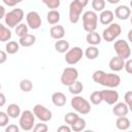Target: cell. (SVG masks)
Masks as SVG:
<instances>
[{
    "label": "cell",
    "instance_id": "681fc988",
    "mask_svg": "<svg viewBox=\"0 0 132 132\" xmlns=\"http://www.w3.org/2000/svg\"><path fill=\"white\" fill-rule=\"evenodd\" d=\"M128 106H129V110H130V111L132 112V103H131V104H129Z\"/></svg>",
    "mask_w": 132,
    "mask_h": 132
},
{
    "label": "cell",
    "instance_id": "816d5d0a",
    "mask_svg": "<svg viewBox=\"0 0 132 132\" xmlns=\"http://www.w3.org/2000/svg\"><path fill=\"white\" fill-rule=\"evenodd\" d=\"M130 6H131V8H132V0L130 1Z\"/></svg>",
    "mask_w": 132,
    "mask_h": 132
},
{
    "label": "cell",
    "instance_id": "d6a6232c",
    "mask_svg": "<svg viewBox=\"0 0 132 132\" xmlns=\"http://www.w3.org/2000/svg\"><path fill=\"white\" fill-rule=\"evenodd\" d=\"M14 29H15V34H16L19 37H23V36H25L26 34H28L29 26H28V25H25V24H23V23H21V24L18 25Z\"/></svg>",
    "mask_w": 132,
    "mask_h": 132
},
{
    "label": "cell",
    "instance_id": "277c9868",
    "mask_svg": "<svg viewBox=\"0 0 132 132\" xmlns=\"http://www.w3.org/2000/svg\"><path fill=\"white\" fill-rule=\"evenodd\" d=\"M24 19V11L22 8H13L8 11L4 18V23L8 28H15Z\"/></svg>",
    "mask_w": 132,
    "mask_h": 132
},
{
    "label": "cell",
    "instance_id": "d6986e66",
    "mask_svg": "<svg viewBox=\"0 0 132 132\" xmlns=\"http://www.w3.org/2000/svg\"><path fill=\"white\" fill-rule=\"evenodd\" d=\"M66 101H67V98H66V95L62 92H55L53 95H52V102L55 106H58V107H62L66 104Z\"/></svg>",
    "mask_w": 132,
    "mask_h": 132
},
{
    "label": "cell",
    "instance_id": "83f0119b",
    "mask_svg": "<svg viewBox=\"0 0 132 132\" xmlns=\"http://www.w3.org/2000/svg\"><path fill=\"white\" fill-rule=\"evenodd\" d=\"M68 90L72 95H79L84 90V85L79 80H75L72 85L68 87Z\"/></svg>",
    "mask_w": 132,
    "mask_h": 132
},
{
    "label": "cell",
    "instance_id": "f35d334b",
    "mask_svg": "<svg viewBox=\"0 0 132 132\" xmlns=\"http://www.w3.org/2000/svg\"><path fill=\"white\" fill-rule=\"evenodd\" d=\"M125 70L127 73L129 74H132V59H128L126 62H125Z\"/></svg>",
    "mask_w": 132,
    "mask_h": 132
},
{
    "label": "cell",
    "instance_id": "7a4b0ae2",
    "mask_svg": "<svg viewBox=\"0 0 132 132\" xmlns=\"http://www.w3.org/2000/svg\"><path fill=\"white\" fill-rule=\"evenodd\" d=\"M89 0H73L69 5V21L71 24H76L80 16L82 9L88 5Z\"/></svg>",
    "mask_w": 132,
    "mask_h": 132
},
{
    "label": "cell",
    "instance_id": "ee69618b",
    "mask_svg": "<svg viewBox=\"0 0 132 132\" xmlns=\"http://www.w3.org/2000/svg\"><path fill=\"white\" fill-rule=\"evenodd\" d=\"M7 60V52L0 51V64H4Z\"/></svg>",
    "mask_w": 132,
    "mask_h": 132
},
{
    "label": "cell",
    "instance_id": "7dc6e473",
    "mask_svg": "<svg viewBox=\"0 0 132 132\" xmlns=\"http://www.w3.org/2000/svg\"><path fill=\"white\" fill-rule=\"evenodd\" d=\"M127 37H128V40L132 43V29L131 30H129V32H128V35H127Z\"/></svg>",
    "mask_w": 132,
    "mask_h": 132
},
{
    "label": "cell",
    "instance_id": "f546056e",
    "mask_svg": "<svg viewBox=\"0 0 132 132\" xmlns=\"http://www.w3.org/2000/svg\"><path fill=\"white\" fill-rule=\"evenodd\" d=\"M5 50L7 52V54L9 55H14L19 52L20 50V43L16 41H8L5 45Z\"/></svg>",
    "mask_w": 132,
    "mask_h": 132
},
{
    "label": "cell",
    "instance_id": "9a60e30c",
    "mask_svg": "<svg viewBox=\"0 0 132 132\" xmlns=\"http://www.w3.org/2000/svg\"><path fill=\"white\" fill-rule=\"evenodd\" d=\"M112 112L116 117H125L129 112V106L125 101L117 102L114 104V106L112 107Z\"/></svg>",
    "mask_w": 132,
    "mask_h": 132
},
{
    "label": "cell",
    "instance_id": "603a6c76",
    "mask_svg": "<svg viewBox=\"0 0 132 132\" xmlns=\"http://www.w3.org/2000/svg\"><path fill=\"white\" fill-rule=\"evenodd\" d=\"M55 50L60 54H66L69 51V42L65 39H59L55 42Z\"/></svg>",
    "mask_w": 132,
    "mask_h": 132
},
{
    "label": "cell",
    "instance_id": "b9f144b4",
    "mask_svg": "<svg viewBox=\"0 0 132 132\" xmlns=\"http://www.w3.org/2000/svg\"><path fill=\"white\" fill-rule=\"evenodd\" d=\"M19 131H20V128L14 124H10L5 128V132H19Z\"/></svg>",
    "mask_w": 132,
    "mask_h": 132
},
{
    "label": "cell",
    "instance_id": "6da1fadb",
    "mask_svg": "<svg viewBox=\"0 0 132 132\" xmlns=\"http://www.w3.org/2000/svg\"><path fill=\"white\" fill-rule=\"evenodd\" d=\"M92 78L95 82H97L103 87L110 88V89L117 88L121 84V77L118 74L112 73V72L107 73L103 70H96L92 74Z\"/></svg>",
    "mask_w": 132,
    "mask_h": 132
},
{
    "label": "cell",
    "instance_id": "ac0fdd59",
    "mask_svg": "<svg viewBox=\"0 0 132 132\" xmlns=\"http://www.w3.org/2000/svg\"><path fill=\"white\" fill-rule=\"evenodd\" d=\"M114 19V12H112L109 9H104L101 11L99 15V21L102 25H109L113 22Z\"/></svg>",
    "mask_w": 132,
    "mask_h": 132
},
{
    "label": "cell",
    "instance_id": "3957f363",
    "mask_svg": "<svg viewBox=\"0 0 132 132\" xmlns=\"http://www.w3.org/2000/svg\"><path fill=\"white\" fill-rule=\"evenodd\" d=\"M71 107L80 114H88L91 111V104L90 102L85 99L82 96L74 95V97L70 101Z\"/></svg>",
    "mask_w": 132,
    "mask_h": 132
},
{
    "label": "cell",
    "instance_id": "e575fe53",
    "mask_svg": "<svg viewBox=\"0 0 132 132\" xmlns=\"http://www.w3.org/2000/svg\"><path fill=\"white\" fill-rule=\"evenodd\" d=\"M105 0H92V8L94 11H102L105 8Z\"/></svg>",
    "mask_w": 132,
    "mask_h": 132
},
{
    "label": "cell",
    "instance_id": "5b68a950",
    "mask_svg": "<svg viewBox=\"0 0 132 132\" xmlns=\"http://www.w3.org/2000/svg\"><path fill=\"white\" fill-rule=\"evenodd\" d=\"M82 18V27L85 31L87 32H92L97 29L98 25V15L96 11L94 10H88L85 11L81 15Z\"/></svg>",
    "mask_w": 132,
    "mask_h": 132
},
{
    "label": "cell",
    "instance_id": "f907efd6",
    "mask_svg": "<svg viewBox=\"0 0 132 132\" xmlns=\"http://www.w3.org/2000/svg\"><path fill=\"white\" fill-rule=\"evenodd\" d=\"M130 22H131V25H132V15L130 16Z\"/></svg>",
    "mask_w": 132,
    "mask_h": 132
},
{
    "label": "cell",
    "instance_id": "44dd1931",
    "mask_svg": "<svg viewBox=\"0 0 132 132\" xmlns=\"http://www.w3.org/2000/svg\"><path fill=\"white\" fill-rule=\"evenodd\" d=\"M60 19H61V14L57 9H50L48 12L46 13V21L50 25L58 24L60 22Z\"/></svg>",
    "mask_w": 132,
    "mask_h": 132
},
{
    "label": "cell",
    "instance_id": "8fae6325",
    "mask_svg": "<svg viewBox=\"0 0 132 132\" xmlns=\"http://www.w3.org/2000/svg\"><path fill=\"white\" fill-rule=\"evenodd\" d=\"M33 112L35 114V117L40 121V122H48L52 120V117H53V113L52 111L45 107L44 105L42 104H36L34 107H33Z\"/></svg>",
    "mask_w": 132,
    "mask_h": 132
},
{
    "label": "cell",
    "instance_id": "7c38bea8",
    "mask_svg": "<svg viewBox=\"0 0 132 132\" xmlns=\"http://www.w3.org/2000/svg\"><path fill=\"white\" fill-rule=\"evenodd\" d=\"M26 21H27V25L29 26V28H31L32 30H37L41 27L42 21L41 18L39 15V13L37 11H29L26 14Z\"/></svg>",
    "mask_w": 132,
    "mask_h": 132
},
{
    "label": "cell",
    "instance_id": "7402d4cb",
    "mask_svg": "<svg viewBox=\"0 0 132 132\" xmlns=\"http://www.w3.org/2000/svg\"><path fill=\"white\" fill-rule=\"evenodd\" d=\"M35 42H36V37H35V35L29 34V33L26 34V35L23 36V37H20V40H19L20 45H22V46H24V47L32 46Z\"/></svg>",
    "mask_w": 132,
    "mask_h": 132
},
{
    "label": "cell",
    "instance_id": "f6af8a7d",
    "mask_svg": "<svg viewBox=\"0 0 132 132\" xmlns=\"http://www.w3.org/2000/svg\"><path fill=\"white\" fill-rule=\"evenodd\" d=\"M5 102H6L5 95H4L3 93H0V106H1V107H2V106H4Z\"/></svg>",
    "mask_w": 132,
    "mask_h": 132
},
{
    "label": "cell",
    "instance_id": "9c48e42d",
    "mask_svg": "<svg viewBox=\"0 0 132 132\" xmlns=\"http://www.w3.org/2000/svg\"><path fill=\"white\" fill-rule=\"evenodd\" d=\"M113 48H114V52L117 54V56L123 58V59H128L130 58L131 56V48H130V45L129 43L124 40V39H118L114 41L113 43Z\"/></svg>",
    "mask_w": 132,
    "mask_h": 132
},
{
    "label": "cell",
    "instance_id": "8d00e7d4",
    "mask_svg": "<svg viewBox=\"0 0 132 132\" xmlns=\"http://www.w3.org/2000/svg\"><path fill=\"white\" fill-rule=\"evenodd\" d=\"M34 132H47L48 131V127L46 124H44V122H40L38 124H35L34 128H33Z\"/></svg>",
    "mask_w": 132,
    "mask_h": 132
},
{
    "label": "cell",
    "instance_id": "d4e9b609",
    "mask_svg": "<svg viewBox=\"0 0 132 132\" xmlns=\"http://www.w3.org/2000/svg\"><path fill=\"white\" fill-rule=\"evenodd\" d=\"M6 112L8 113V116L11 118V119H16L18 117L21 116V108L18 104L15 103H10L7 108H6Z\"/></svg>",
    "mask_w": 132,
    "mask_h": 132
},
{
    "label": "cell",
    "instance_id": "f1b7e54d",
    "mask_svg": "<svg viewBox=\"0 0 132 132\" xmlns=\"http://www.w3.org/2000/svg\"><path fill=\"white\" fill-rule=\"evenodd\" d=\"M86 125H87L86 124V120L82 119V118H80V117H78V119L70 127H71V130L72 131H74V132H80V131L85 130Z\"/></svg>",
    "mask_w": 132,
    "mask_h": 132
},
{
    "label": "cell",
    "instance_id": "7bdbcfd3",
    "mask_svg": "<svg viewBox=\"0 0 132 132\" xmlns=\"http://www.w3.org/2000/svg\"><path fill=\"white\" fill-rule=\"evenodd\" d=\"M57 131L58 132H70L72 130H71V127L69 125H62L57 129Z\"/></svg>",
    "mask_w": 132,
    "mask_h": 132
},
{
    "label": "cell",
    "instance_id": "4dcf8cb0",
    "mask_svg": "<svg viewBox=\"0 0 132 132\" xmlns=\"http://www.w3.org/2000/svg\"><path fill=\"white\" fill-rule=\"evenodd\" d=\"M20 89L25 92V93H28L30 91H32L33 89V82L28 79V78H25V79H22L21 82H20Z\"/></svg>",
    "mask_w": 132,
    "mask_h": 132
},
{
    "label": "cell",
    "instance_id": "bcb514c9",
    "mask_svg": "<svg viewBox=\"0 0 132 132\" xmlns=\"http://www.w3.org/2000/svg\"><path fill=\"white\" fill-rule=\"evenodd\" d=\"M0 11H1L0 19H4V18H5V15H6V13H5V8H4V6H3V5H1V6H0Z\"/></svg>",
    "mask_w": 132,
    "mask_h": 132
},
{
    "label": "cell",
    "instance_id": "5bb4252c",
    "mask_svg": "<svg viewBox=\"0 0 132 132\" xmlns=\"http://www.w3.org/2000/svg\"><path fill=\"white\" fill-rule=\"evenodd\" d=\"M108 66H109L111 71L119 72V71L123 70L124 67H125V59H123V58H121L119 56H114V57H112L110 59Z\"/></svg>",
    "mask_w": 132,
    "mask_h": 132
},
{
    "label": "cell",
    "instance_id": "ab89813d",
    "mask_svg": "<svg viewBox=\"0 0 132 132\" xmlns=\"http://www.w3.org/2000/svg\"><path fill=\"white\" fill-rule=\"evenodd\" d=\"M3 1V3L5 4V5H7V6H9V7H13V6H15L18 3H21L23 0H2Z\"/></svg>",
    "mask_w": 132,
    "mask_h": 132
},
{
    "label": "cell",
    "instance_id": "30bf717a",
    "mask_svg": "<svg viewBox=\"0 0 132 132\" xmlns=\"http://www.w3.org/2000/svg\"><path fill=\"white\" fill-rule=\"evenodd\" d=\"M84 56V52L79 46H73L65 54V62L69 65H75L78 63Z\"/></svg>",
    "mask_w": 132,
    "mask_h": 132
},
{
    "label": "cell",
    "instance_id": "ba28073f",
    "mask_svg": "<svg viewBox=\"0 0 132 132\" xmlns=\"http://www.w3.org/2000/svg\"><path fill=\"white\" fill-rule=\"evenodd\" d=\"M78 78V71L74 67H66L64 68L61 74V82L63 86L69 87Z\"/></svg>",
    "mask_w": 132,
    "mask_h": 132
},
{
    "label": "cell",
    "instance_id": "1f68e13d",
    "mask_svg": "<svg viewBox=\"0 0 132 132\" xmlns=\"http://www.w3.org/2000/svg\"><path fill=\"white\" fill-rule=\"evenodd\" d=\"M90 101L92 104L94 105H98L100 104L103 99H102V95H101V91H95L90 95Z\"/></svg>",
    "mask_w": 132,
    "mask_h": 132
},
{
    "label": "cell",
    "instance_id": "2e32d148",
    "mask_svg": "<svg viewBox=\"0 0 132 132\" xmlns=\"http://www.w3.org/2000/svg\"><path fill=\"white\" fill-rule=\"evenodd\" d=\"M114 15L119 20H127L131 16V8H129L127 5H120L114 10Z\"/></svg>",
    "mask_w": 132,
    "mask_h": 132
},
{
    "label": "cell",
    "instance_id": "52a82bcc",
    "mask_svg": "<svg viewBox=\"0 0 132 132\" xmlns=\"http://www.w3.org/2000/svg\"><path fill=\"white\" fill-rule=\"evenodd\" d=\"M122 33V27L117 23H111L102 32V39L106 42L114 41Z\"/></svg>",
    "mask_w": 132,
    "mask_h": 132
},
{
    "label": "cell",
    "instance_id": "e0dca14e",
    "mask_svg": "<svg viewBox=\"0 0 132 132\" xmlns=\"http://www.w3.org/2000/svg\"><path fill=\"white\" fill-rule=\"evenodd\" d=\"M65 29L63 26L61 25H54L51 29H50V35L52 38L59 40V39H63V37L65 36Z\"/></svg>",
    "mask_w": 132,
    "mask_h": 132
},
{
    "label": "cell",
    "instance_id": "4fadbf2b",
    "mask_svg": "<svg viewBox=\"0 0 132 132\" xmlns=\"http://www.w3.org/2000/svg\"><path fill=\"white\" fill-rule=\"evenodd\" d=\"M101 95H102V99L105 103H107L108 105H114L118 100H119V93L116 90L112 89H106V90H102L101 91Z\"/></svg>",
    "mask_w": 132,
    "mask_h": 132
},
{
    "label": "cell",
    "instance_id": "d590c367",
    "mask_svg": "<svg viewBox=\"0 0 132 132\" xmlns=\"http://www.w3.org/2000/svg\"><path fill=\"white\" fill-rule=\"evenodd\" d=\"M50 9H57L60 6L61 0H41Z\"/></svg>",
    "mask_w": 132,
    "mask_h": 132
},
{
    "label": "cell",
    "instance_id": "cb8c5ba5",
    "mask_svg": "<svg viewBox=\"0 0 132 132\" xmlns=\"http://www.w3.org/2000/svg\"><path fill=\"white\" fill-rule=\"evenodd\" d=\"M130 120L125 116V117H118L117 121H116V126L119 130H122V131H125V130H128L130 128Z\"/></svg>",
    "mask_w": 132,
    "mask_h": 132
},
{
    "label": "cell",
    "instance_id": "4316f807",
    "mask_svg": "<svg viewBox=\"0 0 132 132\" xmlns=\"http://www.w3.org/2000/svg\"><path fill=\"white\" fill-rule=\"evenodd\" d=\"M85 56L89 60H94L99 56V50L96 45H90L85 51Z\"/></svg>",
    "mask_w": 132,
    "mask_h": 132
},
{
    "label": "cell",
    "instance_id": "ffe728a7",
    "mask_svg": "<svg viewBox=\"0 0 132 132\" xmlns=\"http://www.w3.org/2000/svg\"><path fill=\"white\" fill-rule=\"evenodd\" d=\"M86 40L90 45H98L101 43L102 40V36L99 35V33H97L96 31H92V32H88L87 36H86Z\"/></svg>",
    "mask_w": 132,
    "mask_h": 132
},
{
    "label": "cell",
    "instance_id": "836d02e7",
    "mask_svg": "<svg viewBox=\"0 0 132 132\" xmlns=\"http://www.w3.org/2000/svg\"><path fill=\"white\" fill-rule=\"evenodd\" d=\"M78 114L76 113V112H72V111H70V112H67L66 114H65V117H64V121H65V123L67 124V125H69V126H71L77 119H78Z\"/></svg>",
    "mask_w": 132,
    "mask_h": 132
},
{
    "label": "cell",
    "instance_id": "c3c4849f",
    "mask_svg": "<svg viewBox=\"0 0 132 132\" xmlns=\"http://www.w3.org/2000/svg\"><path fill=\"white\" fill-rule=\"evenodd\" d=\"M108 3H110V4H117V3H119L121 0H106Z\"/></svg>",
    "mask_w": 132,
    "mask_h": 132
},
{
    "label": "cell",
    "instance_id": "74e56055",
    "mask_svg": "<svg viewBox=\"0 0 132 132\" xmlns=\"http://www.w3.org/2000/svg\"><path fill=\"white\" fill-rule=\"evenodd\" d=\"M9 116L7 112L5 111H0V126L1 127H5L8 122H9Z\"/></svg>",
    "mask_w": 132,
    "mask_h": 132
},
{
    "label": "cell",
    "instance_id": "60d3db41",
    "mask_svg": "<svg viewBox=\"0 0 132 132\" xmlns=\"http://www.w3.org/2000/svg\"><path fill=\"white\" fill-rule=\"evenodd\" d=\"M124 101L129 105L132 103V91H128L124 95Z\"/></svg>",
    "mask_w": 132,
    "mask_h": 132
},
{
    "label": "cell",
    "instance_id": "8992f818",
    "mask_svg": "<svg viewBox=\"0 0 132 132\" xmlns=\"http://www.w3.org/2000/svg\"><path fill=\"white\" fill-rule=\"evenodd\" d=\"M35 114L31 110H24L20 116V128L23 131H31L35 126Z\"/></svg>",
    "mask_w": 132,
    "mask_h": 132
},
{
    "label": "cell",
    "instance_id": "484cf974",
    "mask_svg": "<svg viewBox=\"0 0 132 132\" xmlns=\"http://www.w3.org/2000/svg\"><path fill=\"white\" fill-rule=\"evenodd\" d=\"M11 38V31L4 24H0V41L6 42Z\"/></svg>",
    "mask_w": 132,
    "mask_h": 132
}]
</instances>
